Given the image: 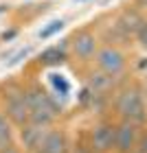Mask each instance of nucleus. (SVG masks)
<instances>
[{
  "instance_id": "18",
  "label": "nucleus",
  "mask_w": 147,
  "mask_h": 153,
  "mask_svg": "<svg viewBox=\"0 0 147 153\" xmlns=\"http://www.w3.org/2000/svg\"><path fill=\"white\" fill-rule=\"evenodd\" d=\"M0 153H20L16 147H9V149H2V151H0Z\"/></svg>"
},
{
  "instance_id": "3",
  "label": "nucleus",
  "mask_w": 147,
  "mask_h": 153,
  "mask_svg": "<svg viewBox=\"0 0 147 153\" xmlns=\"http://www.w3.org/2000/svg\"><path fill=\"white\" fill-rule=\"evenodd\" d=\"M116 112L123 120H132L143 125L147 120V107L143 101V94L138 88H125L116 99Z\"/></svg>"
},
{
  "instance_id": "2",
  "label": "nucleus",
  "mask_w": 147,
  "mask_h": 153,
  "mask_svg": "<svg viewBox=\"0 0 147 153\" xmlns=\"http://www.w3.org/2000/svg\"><path fill=\"white\" fill-rule=\"evenodd\" d=\"M2 90H4V116L18 127H24L26 123H31L26 88H22L20 83H4Z\"/></svg>"
},
{
  "instance_id": "16",
  "label": "nucleus",
  "mask_w": 147,
  "mask_h": 153,
  "mask_svg": "<svg viewBox=\"0 0 147 153\" xmlns=\"http://www.w3.org/2000/svg\"><path fill=\"white\" fill-rule=\"evenodd\" d=\"M29 53H31V48H24V51H20V53H18V55H16L13 59H9V61H7V66H16L18 61H22V59H24V57H26Z\"/></svg>"
},
{
  "instance_id": "11",
  "label": "nucleus",
  "mask_w": 147,
  "mask_h": 153,
  "mask_svg": "<svg viewBox=\"0 0 147 153\" xmlns=\"http://www.w3.org/2000/svg\"><path fill=\"white\" fill-rule=\"evenodd\" d=\"M38 59H40L42 66H59V64L66 61V53H64L62 46H51V48H46Z\"/></svg>"
},
{
  "instance_id": "1",
  "label": "nucleus",
  "mask_w": 147,
  "mask_h": 153,
  "mask_svg": "<svg viewBox=\"0 0 147 153\" xmlns=\"http://www.w3.org/2000/svg\"><path fill=\"white\" fill-rule=\"evenodd\" d=\"M26 101H29V109H31V123L38 127H51L55 118L59 116L62 107L40 83H33L26 88Z\"/></svg>"
},
{
  "instance_id": "15",
  "label": "nucleus",
  "mask_w": 147,
  "mask_h": 153,
  "mask_svg": "<svg viewBox=\"0 0 147 153\" xmlns=\"http://www.w3.org/2000/svg\"><path fill=\"white\" fill-rule=\"evenodd\" d=\"M136 37H138V42H141V46L147 51V20L141 24V29H138V33H136Z\"/></svg>"
},
{
  "instance_id": "6",
  "label": "nucleus",
  "mask_w": 147,
  "mask_h": 153,
  "mask_svg": "<svg viewBox=\"0 0 147 153\" xmlns=\"http://www.w3.org/2000/svg\"><path fill=\"white\" fill-rule=\"evenodd\" d=\"M114 140H116V125L112 123H101L92 129L90 136V151L92 153H108L114 149Z\"/></svg>"
},
{
  "instance_id": "4",
  "label": "nucleus",
  "mask_w": 147,
  "mask_h": 153,
  "mask_svg": "<svg viewBox=\"0 0 147 153\" xmlns=\"http://www.w3.org/2000/svg\"><path fill=\"white\" fill-rule=\"evenodd\" d=\"M94 59H97L99 70L106 72L108 76L121 74L123 68H125V55L118 51V48H114V46H103V48H99L97 55H94Z\"/></svg>"
},
{
  "instance_id": "19",
  "label": "nucleus",
  "mask_w": 147,
  "mask_h": 153,
  "mask_svg": "<svg viewBox=\"0 0 147 153\" xmlns=\"http://www.w3.org/2000/svg\"><path fill=\"white\" fill-rule=\"evenodd\" d=\"M132 153H141V151H132Z\"/></svg>"
},
{
  "instance_id": "8",
  "label": "nucleus",
  "mask_w": 147,
  "mask_h": 153,
  "mask_svg": "<svg viewBox=\"0 0 147 153\" xmlns=\"http://www.w3.org/2000/svg\"><path fill=\"white\" fill-rule=\"evenodd\" d=\"M38 153H70L68 138L62 129H46Z\"/></svg>"
},
{
  "instance_id": "17",
  "label": "nucleus",
  "mask_w": 147,
  "mask_h": 153,
  "mask_svg": "<svg viewBox=\"0 0 147 153\" xmlns=\"http://www.w3.org/2000/svg\"><path fill=\"white\" fill-rule=\"evenodd\" d=\"M136 151H141V153H147V134H143L141 138H138V144H136Z\"/></svg>"
},
{
  "instance_id": "12",
  "label": "nucleus",
  "mask_w": 147,
  "mask_h": 153,
  "mask_svg": "<svg viewBox=\"0 0 147 153\" xmlns=\"http://www.w3.org/2000/svg\"><path fill=\"white\" fill-rule=\"evenodd\" d=\"M13 147V129H11V120L4 114H0V151Z\"/></svg>"
},
{
  "instance_id": "7",
  "label": "nucleus",
  "mask_w": 147,
  "mask_h": 153,
  "mask_svg": "<svg viewBox=\"0 0 147 153\" xmlns=\"http://www.w3.org/2000/svg\"><path fill=\"white\" fill-rule=\"evenodd\" d=\"M70 44H73L75 57L81 59V61H90V59L97 55V37H94L90 31H79V33H75L73 39H70Z\"/></svg>"
},
{
  "instance_id": "13",
  "label": "nucleus",
  "mask_w": 147,
  "mask_h": 153,
  "mask_svg": "<svg viewBox=\"0 0 147 153\" xmlns=\"http://www.w3.org/2000/svg\"><path fill=\"white\" fill-rule=\"evenodd\" d=\"M51 83H53L55 92H59L62 96H66L68 92H70V85H68V81L62 74H51Z\"/></svg>"
},
{
  "instance_id": "5",
  "label": "nucleus",
  "mask_w": 147,
  "mask_h": 153,
  "mask_svg": "<svg viewBox=\"0 0 147 153\" xmlns=\"http://www.w3.org/2000/svg\"><path fill=\"white\" fill-rule=\"evenodd\" d=\"M138 138H141V131H138V123L121 120V125H116V140H114V149H116L118 153H132V151H136Z\"/></svg>"
},
{
  "instance_id": "10",
  "label": "nucleus",
  "mask_w": 147,
  "mask_h": 153,
  "mask_svg": "<svg viewBox=\"0 0 147 153\" xmlns=\"http://www.w3.org/2000/svg\"><path fill=\"white\" fill-rule=\"evenodd\" d=\"M143 22H145V20H143L141 16H138L136 11H125L123 16L118 18L116 26H118V29H121V31L125 33V35H132V33H134V35H136Z\"/></svg>"
},
{
  "instance_id": "9",
  "label": "nucleus",
  "mask_w": 147,
  "mask_h": 153,
  "mask_svg": "<svg viewBox=\"0 0 147 153\" xmlns=\"http://www.w3.org/2000/svg\"><path fill=\"white\" fill-rule=\"evenodd\" d=\"M44 134H46V127H38L33 123H26L24 127H20V138H22V144L29 153H38Z\"/></svg>"
},
{
  "instance_id": "14",
  "label": "nucleus",
  "mask_w": 147,
  "mask_h": 153,
  "mask_svg": "<svg viewBox=\"0 0 147 153\" xmlns=\"http://www.w3.org/2000/svg\"><path fill=\"white\" fill-rule=\"evenodd\" d=\"M62 29H64V22L62 20H53L48 26H44V29L40 31V39H48V37H53L55 33H59Z\"/></svg>"
}]
</instances>
